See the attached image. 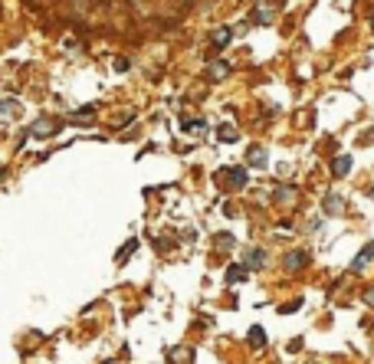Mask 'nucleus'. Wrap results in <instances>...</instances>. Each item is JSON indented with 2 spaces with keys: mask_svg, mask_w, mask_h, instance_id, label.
I'll use <instances>...</instances> for the list:
<instances>
[{
  "mask_svg": "<svg viewBox=\"0 0 374 364\" xmlns=\"http://www.w3.org/2000/svg\"><path fill=\"white\" fill-rule=\"evenodd\" d=\"M282 263H286V269H289V272H295V269H302V266L309 263V253H306V249H295V253H289Z\"/></svg>",
  "mask_w": 374,
  "mask_h": 364,
  "instance_id": "obj_1",
  "label": "nucleus"
},
{
  "mask_svg": "<svg viewBox=\"0 0 374 364\" xmlns=\"http://www.w3.org/2000/svg\"><path fill=\"white\" fill-rule=\"evenodd\" d=\"M371 260H374V243H368V246H364L361 253L355 256V263H351V269H355V272H361V269H364V266H368Z\"/></svg>",
  "mask_w": 374,
  "mask_h": 364,
  "instance_id": "obj_2",
  "label": "nucleus"
},
{
  "mask_svg": "<svg viewBox=\"0 0 374 364\" xmlns=\"http://www.w3.org/2000/svg\"><path fill=\"white\" fill-rule=\"evenodd\" d=\"M30 131H33L36 138H46V135H53V131H56V122H50V118H40Z\"/></svg>",
  "mask_w": 374,
  "mask_h": 364,
  "instance_id": "obj_3",
  "label": "nucleus"
},
{
  "mask_svg": "<svg viewBox=\"0 0 374 364\" xmlns=\"http://www.w3.org/2000/svg\"><path fill=\"white\" fill-rule=\"evenodd\" d=\"M227 180H230V187L240 191V187L246 184V171H243V167H230V171H227Z\"/></svg>",
  "mask_w": 374,
  "mask_h": 364,
  "instance_id": "obj_4",
  "label": "nucleus"
},
{
  "mask_svg": "<svg viewBox=\"0 0 374 364\" xmlns=\"http://www.w3.org/2000/svg\"><path fill=\"white\" fill-rule=\"evenodd\" d=\"M237 138H240V131L233 125H220L217 128V141H237Z\"/></svg>",
  "mask_w": 374,
  "mask_h": 364,
  "instance_id": "obj_5",
  "label": "nucleus"
},
{
  "mask_svg": "<svg viewBox=\"0 0 374 364\" xmlns=\"http://www.w3.org/2000/svg\"><path fill=\"white\" fill-rule=\"evenodd\" d=\"M342 197H335V194H328V197H325V213L328 216H335V213H342Z\"/></svg>",
  "mask_w": 374,
  "mask_h": 364,
  "instance_id": "obj_6",
  "label": "nucleus"
},
{
  "mask_svg": "<svg viewBox=\"0 0 374 364\" xmlns=\"http://www.w3.org/2000/svg\"><path fill=\"white\" fill-rule=\"evenodd\" d=\"M263 260H266V249H246V266L253 269V266H263Z\"/></svg>",
  "mask_w": 374,
  "mask_h": 364,
  "instance_id": "obj_7",
  "label": "nucleus"
},
{
  "mask_svg": "<svg viewBox=\"0 0 374 364\" xmlns=\"http://www.w3.org/2000/svg\"><path fill=\"white\" fill-rule=\"evenodd\" d=\"M249 345H253V348H263V345H266V332H263L259 325L249 328Z\"/></svg>",
  "mask_w": 374,
  "mask_h": 364,
  "instance_id": "obj_8",
  "label": "nucleus"
},
{
  "mask_svg": "<svg viewBox=\"0 0 374 364\" xmlns=\"http://www.w3.org/2000/svg\"><path fill=\"white\" fill-rule=\"evenodd\" d=\"M184 131H191V135H204L207 131V125L204 122H197V118H184V125H181Z\"/></svg>",
  "mask_w": 374,
  "mask_h": 364,
  "instance_id": "obj_9",
  "label": "nucleus"
},
{
  "mask_svg": "<svg viewBox=\"0 0 374 364\" xmlns=\"http://www.w3.org/2000/svg\"><path fill=\"white\" fill-rule=\"evenodd\" d=\"M230 72V66L227 62H213L210 69H207V76H210V82H220V76H227Z\"/></svg>",
  "mask_w": 374,
  "mask_h": 364,
  "instance_id": "obj_10",
  "label": "nucleus"
},
{
  "mask_svg": "<svg viewBox=\"0 0 374 364\" xmlns=\"http://www.w3.org/2000/svg\"><path fill=\"white\" fill-rule=\"evenodd\" d=\"M331 171H335V177H345V174L351 171V158H338L335 164H331Z\"/></svg>",
  "mask_w": 374,
  "mask_h": 364,
  "instance_id": "obj_11",
  "label": "nucleus"
},
{
  "mask_svg": "<svg viewBox=\"0 0 374 364\" xmlns=\"http://www.w3.org/2000/svg\"><path fill=\"white\" fill-rule=\"evenodd\" d=\"M249 164H253V167H266V151H263V148H249Z\"/></svg>",
  "mask_w": 374,
  "mask_h": 364,
  "instance_id": "obj_12",
  "label": "nucleus"
},
{
  "mask_svg": "<svg viewBox=\"0 0 374 364\" xmlns=\"http://www.w3.org/2000/svg\"><path fill=\"white\" fill-rule=\"evenodd\" d=\"M246 269L249 266H230V269H227V282H240V279L246 276Z\"/></svg>",
  "mask_w": 374,
  "mask_h": 364,
  "instance_id": "obj_13",
  "label": "nucleus"
},
{
  "mask_svg": "<svg viewBox=\"0 0 374 364\" xmlns=\"http://www.w3.org/2000/svg\"><path fill=\"white\" fill-rule=\"evenodd\" d=\"M17 115V102H0V118H13Z\"/></svg>",
  "mask_w": 374,
  "mask_h": 364,
  "instance_id": "obj_14",
  "label": "nucleus"
},
{
  "mask_svg": "<svg viewBox=\"0 0 374 364\" xmlns=\"http://www.w3.org/2000/svg\"><path fill=\"white\" fill-rule=\"evenodd\" d=\"M217 236H220V240H217L220 249H233V236L230 233H217Z\"/></svg>",
  "mask_w": 374,
  "mask_h": 364,
  "instance_id": "obj_15",
  "label": "nucleus"
},
{
  "mask_svg": "<svg viewBox=\"0 0 374 364\" xmlns=\"http://www.w3.org/2000/svg\"><path fill=\"white\" fill-rule=\"evenodd\" d=\"M227 40H230V30H220V33H213V43H217V46H223Z\"/></svg>",
  "mask_w": 374,
  "mask_h": 364,
  "instance_id": "obj_16",
  "label": "nucleus"
},
{
  "mask_svg": "<svg viewBox=\"0 0 374 364\" xmlns=\"http://www.w3.org/2000/svg\"><path fill=\"white\" fill-rule=\"evenodd\" d=\"M371 23H374V17H371Z\"/></svg>",
  "mask_w": 374,
  "mask_h": 364,
  "instance_id": "obj_17",
  "label": "nucleus"
}]
</instances>
